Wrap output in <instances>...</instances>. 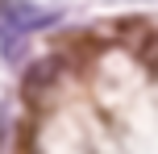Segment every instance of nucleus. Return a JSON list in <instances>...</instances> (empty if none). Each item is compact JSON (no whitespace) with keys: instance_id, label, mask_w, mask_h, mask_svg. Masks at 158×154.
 Returning a JSON list of instances; mask_svg holds the SVG:
<instances>
[{"instance_id":"1","label":"nucleus","mask_w":158,"mask_h":154,"mask_svg":"<svg viewBox=\"0 0 158 154\" xmlns=\"http://www.w3.org/2000/svg\"><path fill=\"white\" fill-rule=\"evenodd\" d=\"M50 21V13L33 8L29 0H0V42H4L8 54H17V33H29V29H42Z\"/></svg>"},{"instance_id":"2","label":"nucleus","mask_w":158,"mask_h":154,"mask_svg":"<svg viewBox=\"0 0 158 154\" xmlns=\"http://www.w3.org/2000/svg\"><path fill=\"white\" fill-rule=\"evenodd\" d=\"M137 58L146 63V71L158 75V33H150V38L142 42V50H137Z\"/></svg>"}]
</instances>
